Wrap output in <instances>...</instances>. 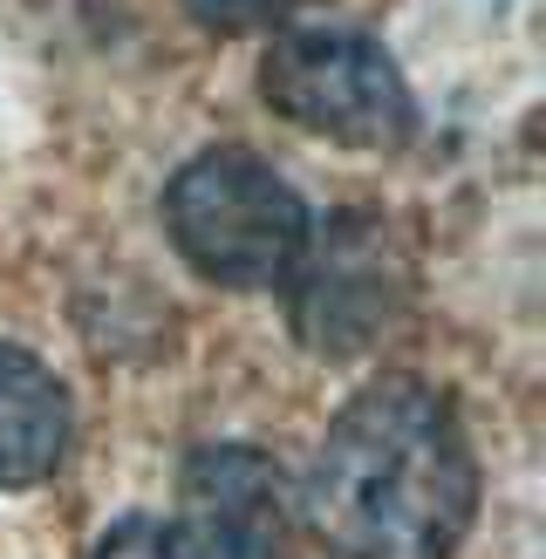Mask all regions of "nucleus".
<instances>
[{
  "mask_svg": "<svg viewBox=\"0 0 546 559\" xmlns=\"http://www.w3.org/2000/svg\"><path fill=\"white\" fill-rule=\"evenodd\" d=\"M164 233L185 253V266L205 273L212 287L260 294L287 287V273L314 239V218L266 157L212 144L178 164V178L164 185Z\"/></svg>",
  "mask_w": 546,
  "mask_h": 559,
  "instance_id": "nucleus-2",
  "label": "nucleus"
},
{
  "mask_svg": "<svg viewBox=\"0 0 546 559\" xmlns=\"http://www.w3.org/2000/svg\"><path fill=\"white\" fill-rule=\"evenodd\" d=\"M300 506L342 559H451L478 512V457L451 396L417 376L355 389L321 437Z\"/></svg>",
  "mask_w": 546,
  "mask_h": 559,
  "instance_id": "nucleus-1",
  "label": "nucleus"
},
{
  "mask_svg": "<svg viewBox=\"0 0 546 559\" xmlns=\"http://www.w3.org/2000/svg\"><path fill=\"white\" fill-rule=\"evenodd\" d=\"M287 294H294V328L300 342L321 348V355H355L369 348L382 328H390V253L369 226H328V239H308L300 266L287 273Z\"/></svg>",
  "mask_w": 546,
  "mask_h": 559,
  "instance_id": "nucleus-5",
  "label": "nucleus"
},
{
  "mask_svg": "<svg viewBox=\"0 0 546 559\" xmlns=\"http://www.w3.org/2000/svg\"><path fill=\"white\" fill-rule=\"evenodd\" d=\"M260 96L273 117L348 151H390L417 123L396 55L363 27H281L260 62Z\"/></svg>",
  "mask_w": 546,
  "mask_h": 559,
  "instance_id": "nucleus-3",
  "label": "nucleus"
},
{
  "mask_svg": "<svg viewBox=\"0 0 546 559\" xmlns=\"http://www.w3.org/2000/svg\"><path fill=\"white\" fill-rule=\"evenodd\" d=\"M185 8L205 27H273V21H287L300 0H185Z\"/></svg>",
  "mask_w": 546,
  "mask_h": 559,
  "instance_id": "nucleus-8",
  "label": "nucleus"
},
{
  "mask_svg": "<svg viewBox=\"0 0 546 559\" xmlns=\"http://www.w3.org/2000/svg\"><path fill=\"white\" fill-rule=\"evenodd\" d=\"M178 498H185L178 533L199 559H281L294 506L273 457L246 451V443H212L185 464Z\"/></svg>",
  "mask_w": 546,
  "mask_h": 559,
  "instance_id": "nucleus-4",
  "label": "nucleus"
},
{
  "mask_svg": "<svg viewBox=\"0 0 546 559\" xmlns=\"http://www.w3.org/2000/svg\"><path fill=\"white\" fill-rule=\"evenodd\" d=\"M90 559H199L185 546V533L171 519H144V512H130V519H117L109 533L96 539V552Z\"/></svg>",
  "mask_w": 546,
  "mask_h": 559,
  "instance_id": "nucleus-7",
  "label": "nucleus"
},
{
  "mask_svg": "<svg viewBox=\"0 0 546 559\" xmlns=\"http://www.w3.org/2000/svg\"><path fill=\"white\" fill-rule=\"evenodd\" d=\"M69 389L41 355L0 342V491L41 485L69 457Z\"/></svg>",
  "mask_w": 546,
  "mask_h": 559,
  "instance_id": "nucleus-6",
  "label": "nucleus"
}]
</instances>
